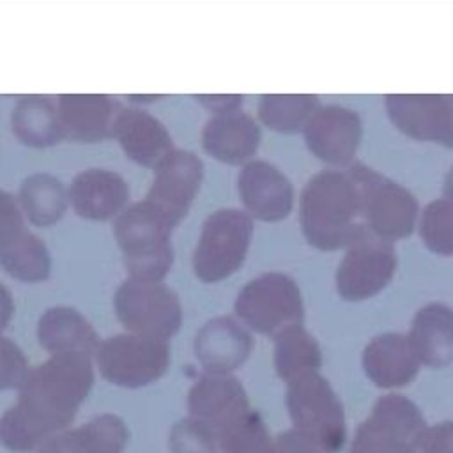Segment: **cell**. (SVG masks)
<instances>
[{
  "label": "cell",
  "instance_id": "9",
  "mask_svg": "<svg viewBox=\"0 0 453 453\" xmlns=\"http://www.w3.org/2000/svg\"><path fill=\"white\" fill-rule=\"evenodd\" d=\"M170 365L166 340L142 334H115L101 342L97 366L101 375L120 388L136 389L161 379Z\"/></svg>",
  "mask_w": 453,
  "mask_h": 453
},
{
  "label": "cell",
  "instance_id": "23",
  "mask_svg": "<svg viewBox=\"0 0 453 453\" xmlns=\"http://www.w3.org/2000/svg\"><path fill=\"white\" fill-rule=\"evenodd\" d=\"M407 338L419 365L432 368L449 365L453 361V310L441 303L423 306L414 315Z\"/></svg>",
  "mask_w": 453,
  "mask_h": 453
},
{
  "label": "cell",
  "instance_id": "30",
  "mask_svg": "<svg viewBox=\"0 0 453 453\" xmlns=\"http://www.w3.org/2000/svg\"><path fill=\"white\" fill-rule=\"evenodd\" d=\"M319 108V97L310 94H265L258 101L260 120L281 133L304 129L306 122Z\"/></svg>",
  "mask_w": 453,
  "mask_h": 453
},
{
  "label": "cell",
  "instance_id": "35",
  "mask_svg": "<svg viewBox=\"0 0 453 453\" xmlns=\"http://www.w3.org/2000/svg\"><path fill=\"white\" fill-rule=\"evenodd\" d=\"M27 230L18 200L0 189V250L11 244Z\"/></svg>",
  "mask_w": 453,
  "mask_h": 453
},
{
  "label": "cell",
  "instance_id": "15",
  "mask_svg": "<svg viewBox=\"0 0 453 453\" xmlns=\"http://www.w3.org/2000/svg\"><path fill=\"white\" fill-rule=\"evenodd\" d=\"M239 195L248 212L262 221L288 216L294 203L290 180L267 161H248L239 173Z\"/></svg>",
  "mask_w": 453,
  "mask_h": 453
},
{
  "label": "cell",
  "instance_id": "18",
  "mask_svg": "<svg viewBox=\"0 0 453 453\" xmlns=\"http://www.w3.org/2000/svg\"><path fill=\"white\" fill-rule=\"evenodd\" d=\"M113 136L134 163L156 166L173 150L165 124L140 108H119L113 120Z\"/></svg>",
  "mask_w": 453,
  "mask_h": 453
},
{
  "label": "cell",
  "instance_id": "38",
  "mask_svg": "<svg viewBox=\"0 0 453 453\" xmlns=\"http://www.w3.org/2000/svg\"><path fill=\"white\" fill-rule=\"evenodd\" d=\"M207 108H211L214 113H225V111H234L241 110L242 96H234V94H207V96H196Z\"/></svg>",
  "mask_w": 453,
  "mask_h": 453
},
{
  "label": "cell",
  "instance_id": "11",
  "mask_svg": "<svg viewBox=\"0 0 453 453\" xmlns=\"http://www.w3.org/2000/svg\"><path fill=\"white\" fill-rule=\"evenodd\" d=\"M347 251L336 269V290L347 301H363L379 294L395 276L396 251L368 228L345 246Z\"/></svg>",
  "mask_w": 453,
  "mask_h": 453
},
{
  "label": "cell",
  "instance_id": "28",
  "mask_svg": "<svg viewBox=\"0 0 453 453\" xmlns=\"http://www.w3.org/2000/svg\"><path fill=\"white\" fill-rule=\"evenodd\" d=\"M67 198L62 182L50 173L28 175L18 193L21 211L37 226L57 223L65 212Z\"/></svg>",
  "mask_w": 453,
  "mask_h": 453
},
{
  "label": "cell",
  "instance_id": "8",
  "mask_svg": "<svg viewBox=\"0 0 453 453\" xmlns=\"http://www.w3.org/2000/svg\"><path fill=\"white\" fill-rule=\"evenodd\" d=\"M234 310L246 326L262 334H278L301 324L304 317L299 287L283 273H265L246 283Z\"/></svg>",
  "mask_w": 453,
  "mask_h": 453
},
{
  "label": "cell",
  "instance_id": "14",
  "mask_svg": "<svg viewBox=\"0 0 453 453\" xmlns=\"http://www.w3.org/2000/svg\"><path fill=\"white\" fill-rule=\"evenodd\" d=\"M308 149L329 165H350L361 140V119L356 110L326 104L319 106L304 126Z\"/></svg>",
  "mask_w": 453,
  "mask_h": 453
},
{
  "label": "cell",
  "instance_id": "26",
  "mask_svg": "<svg viewBox=\"0 0 453 453\" xmlns=\"http://www.w3.org/2000/svg\"><path fill=\"white\" fill-rule=\"evenodd\" d=\"M14 134L30 147H48L64 136L57 104L42 96L21 97L11 115Z\"/></svg>",
  "mask_w": 453,
  "mask_h": 453
},
{
  "label": "cell",
  "instance_id": "4",
  "mask_svg": "<svg viewBox=\"0 0 453 453\" xmlns=\"http://www.w3.org/2000/svg\"><path fill=\"white\" fill-rule=\"evenodd\" d=\"M287 409L294 428L319 453H338L343 448V409L336 393L319 372H308L287 382Z\"/></svg>",
  "mask_w": 453,
  "mask_h": 453
},
{
  "label": "cell",
  "instance_id": "1",
  "mask_svg": "<svg viewBox=\"0 0 453 453\" xmlns=\"http://www.w3.org/2000/svg\"><path fill=\"white\" fill-rule=\"evenodd\" d=\"M94 384L88 354H51L30 370L18 402L0 418V442L16 453H30L74 421Z\"/></svg>",
  "mask_w": 453,
  "mask_h": 453
},
{
  "label": "cell",
  "instance_id": "5",
  "mask_svg": "<svg viewBox=\"0 0 453 453\" xmlns=\"http://www.w3.org/2000/svg\"><path fill=\"white\" fill-rule=\"evenodd\" d=\"M347 172L359 191L363 225L391 242L407 237L419 214L414 195L363 163H350Z\"/></svg>",
  "mask_w": 453,
  "mask_h": 453
},
{
  "label": "cell",
  "instance_id": "3",
  "mask_svg": "<svg viewBox=\"0 0 453 453\" xmlns=\"http://www.w3.org/2000/svg\"><path fill=\"white\" fill-rule=\"evenodd\" d=\"M173 226L145 200L126 207L115 218L113 234L129 278L161 281L166 276L173 262L170 242Z\"/></svg>",
  "mask_w": 453,
  "mask_h": 453
},
{
  "label": "cell",
  "instance_id": "29",
  "mask_svg": "<svg viewBox=\"0 0 453 453\" xmlns=\"http://www.w3.org/2000/svg\"><path fill=\"white\" fill-rule=\"evenodd\" d=\"M0 265L16 280L42 281L50 276L51 258L46 244L28 228L0 250Z\"/></svg>",
  "mask_w": 453,
  "mask_h": 453
},
{
  "label": "cell",
  "instance_id": "21",
  "mask_svg": "<svg viewBox=\"0 0 453 453\" xmlns=\"http://www.w3.org/2000/svg\"><path fill=\"white\" fill-rule=\"evenodd\" d=\"M57 110L64 136L74 142H99L113 136V120L119 111L113 97L103 94L58 96Z\"/></svg>",
  "mask_w": 453,
  "mask_h": 453
},
{
  "label": "cell",
  "instance_id": "32",
  "mask_svg": "<svg viewBox=\"0 0 453 453\" xmlns=\"http://www.w3.org/2000/svg\"><path fill=\"white\" fill-rule=\"evenodd\" d=\"M425 246L437 255H453V200L437 198L426 203L418 219Z\"/></svg>",
  "mask_w": 453,
  "mask_h": 453
},
{
  "label": "cell",
  "instance_id": "13",
  "mask_svg": "<svg viewBox=\"0 0 453 453\" xmlns=\"http://www.w3.org/2000/svg\"><path fill=\"white\" fill-rule=\"evenodd\" d=\"M384 106L403 134L453 147V96L389 94L384 97Z\"/></svg>",
  "mask_w": 453,
  "mask_h": 453
},
{
  "label": "cell",
  "instance_id": "6",
  "mask_svg": "<svg viewBox=\"0 0 453 453\" xmlns=\"http://www.w3.org/2000/svg\"><path fill=\"white\" fill-rule=\"evenodd\" d=\"M253 234L251 218L237 209H219L207 216L193 253L195 274L216 283L234 274L246 258Z\"/></svg>",
  "mask_w": 453,
  "mask_h": 453
},
{
  "label": "cell",
  "instance_id": "2",
  "mask_svg": "<svg viewBox=\"0 0 453 453\" xmlns=\"http://www.w3.org/2000/svg\"><path fill=\"white\" fill-rule=\"evenodd\" d=\"M299 223L304 237L319 250L345 248L359 230V191L345 170H324L313 175L301 191Z\"/></svg>",
  "mask_w": 453,
  "mask_h": 453
},
{
  "label": "cell",
  "instance_id": "12",
  "mask_svg": "<svg viewBox=\"0 0 453 453\" xmlns=\"http://www.w3.org/2000/svg\"><path fill=\"white\" fill-rule=\"evenodd\" d=\"M202 179V159L193 152L173 149L154 166V180L145 202L177 225L188 214Z\"/></svg>",
  "mask_w": 453,
  "mask_h": 453
},
{
  "label": "cell",
  "instance_id": "25",
  "mask_svg": "<svg viewBox=\"0 0 453 453\" xmlns=\"http://www.w3.org/2000/svg\"><path fill=\"white\" fill-rule=\"evenodd\" d=\"M37 340L51 354L97 352L101 338L92 324L74 308L53 306L37 322Z\"/></svg>",
  "mask_w": 453,
  "mask_h": 453
},
{
  "label": "cell",
  "instance_id": "39",
  "mask_svg": "<svg viewBox=\"0 0 453 453\" xmlns=\"http://www.w3.org/2000/svg\"><path fill=\"white\" fill-rule=\"evenodd\" d=\"M14 315V301L11 290L0 283V333L7 327Z\"/></svg>",
  "mask_w": 453,
  "mask_h": 453
},
{
  "label": "cell",
  "instance_id": "17",
  "mask_svg": "<svg viewBox=\"0 0 453 453\" xmlns=\"http://www.w3.org/2000/svg\"><path fill=\"white\" fill-rule=\"evenodd\" d=\"M189 414L205 421L218 432L250 411L248 395L239 379L232 375H203L188 393Z\"/></svg>",
  "mask_w": 453,
  "mask_h": 453
},
{
  "label": "cell",
  "instance_id": "34",
  "mask_svg": "<svg viewBox=\"0 0 453 453\" xmlns=\"http://www.w3.org/2000/svg\"><path fill=\"white\" fill-rule=\"evenodd\" d=\"M28 373L30 370L23 350L12 340L0 336V391L19 389Z\"/></svg>",
  "mask_w": 453,
  "mask_h": 453
},
{
  "label": "cell",
  "instance_id": "36",
  "mask_svg": "<svg viewBox=\"0 0 453 453\" xmlns=\"http://www.w3.org/2000/svg\"><path fill=\"white\" fill-rule=\"evenodd\" d=\"M419 449L421 453H453V421L426 428Z\"/></svg>",
  "mask_w": 453,
  "mask_h": 453
},
{
  "label": "cell",
  "instance_id": "16",
  "mask_svg": "<svg viewBox=\"0 0 453 453\" xmlns=\"http://www.w3.org/2000/svg\"><path fill=\"white\" fill-rule=\"evenodd\" d=\"M193 349L207 373L226 375L250 357L253 338L232 317H218L198 331Z\"/></svg>",
  "mask_w": 453,
  "mask_h": 453
},
{
  "label": "cell",
  "instance_id": "27",
  "mask_svg": "<svg viewBox=\"0 0 453 453\" xmlns=\"http://www.w3.org/2000/svg\"><path fill=\"white\" fill-rule=\"evenodd\" d=\"M322 354L315 338L301 326L294 324L274 334V366L283 380H292L303 373L317 372Z\"/></svg>",
  "mask_w": 453,
  "mask_h": 453
},
{
  "label": "cell",
  "instance_id": "20",
  "mask_svg": "<svg viewBox=\"0 0 453 453\" xmlns=\"http://www.w3.org/2000/svg\"><path fill=\"white\" fill-rule=\"evenodd\" d=\"M258 143V124L241 110L214 113L202 131L205 152L228 165L246 163L257 152Z\"/></svg>",
  "mask_w": 453,
  "mask_h": 453
},
{
  "label": "cell",
  "instance_id": "37",
  "mask_svg": "<svg viewBox=\"0 0 453 453\" xmlns=\"http://www.w3.org/2000/svg\"><path fill=\"white\" fill-rule=\"evenodd\" d=\"M273 453H319L317 448L296 428L281 432L273 439Z\"/></svg>",
  "mask_w": 453,
  "mask_h": 453
},
{
  "label": "cell",
  "instance_id": "33",
  "mask_svg": "<svg viewBox=\"0 0 453 453\" xmlns=\"http://www.w3.org/2000/svg\"><path fill=\"white\" fill-rule=\"evenodd\" d=\"M218 448L214 428L193 416L180 419L170 430L172 453H218Z\"/></svg>",
  "mask_w": 453,
  "mask_h": 453
},
{
  "label": "cell",
  "instance_id": "24",
  "mask_svg": "<svg viewBox=\"0 0 453 453\" xmlns=\"http://www.w3.org/2000/svg\"><path fill=\"white\" fill-rule=\"evenodd\" d=\"M129 430L115 414H101L80 428L50 437L39 453H122Z\"/></svg>",
  "mask_w": 453,
  "mask_h": 453
},
{
  "label": "cell",
  "instance_id": "7",
  "mask_svg": "<svg viewBox=\"0 0 453 453\" xmlns=\"http://www.w3.org/2000/svg\"><path fill=\"white\" fill-rule=\"evenodd\" d=\"M115 313L134 334L168 340L182 324L177 294L161 281L127 278L115 292Z\"/></svg>",
  "mask_w": 453,
  "mask_h": 453
},
{
  "label": "cell",
  "instance_id": "40",
  "mask_svg": "<svg viewBox=\"0 0 453 453\" xmlns=\"http://www.w3.org/2000/svg\"><path fill=\"white\" fill-rule=\"evenodd\" d=\"M444 193H446V198L453 200V166H451L449 173L446 175V182H444Z\"/></svg>",
  "mask_w": 453,
  "mask_h": 453
},
{
  "label": "cell",
  "instance_id": "22",
  "mask_svg": "<svg viewBox=\"0 0 453 453\" xmlns=\"http://www.w3.org/2000/svg\"><path fill=\"white\" fill-rule=\"evenodd\" d=\"M363 368L379 388H396L416 377L419 361L407 336L386 333L375 336L365 347Z\"/></svg>",
  "mask_w": 453,
  "mask_h": 453
},
{
  "label": "cell",
  "instance_id": "19",
  "mask_svg": "<svg viewBox=\"0 0 453 453\" xmlns=\"http://www.w3.org/2000/svg\"><path fill=\"white\" fill-rule=\"evenodd\" d=\"M69 200L81 218L108 219L124 211L129 200V188L117 172L88 168L73 179Z\"/></svg>",
  "mask_w": 453,
  "mask_h": 453
},
{
  "label": "cell",
  "instance_id": "10",
  "mask_svg": "<svg viewBox=\"0 0 453 453\" xmlns=\"http://www.w3.org/2000/svg\"><path fill=\"white\" fill-rule=\"evenodd\" d=\"M425 430V419L411 400L386 395L359 425L350 453H418Z\"/></svg>",
  "mask_w": 453,
  "mask_h": 453
},
{
  "label": "cell",
  "instance_id": "31",
  "mask_svg": "<svg viewBox=\"0 0 453 453\" xmlns=\"http://www.w3.org/2000/svg\"><path fill=\"white\" fill-rule=\"evenodd\" d=\"M216 437L221 453H273V439L253 409L219 428Z\"/></svg>",
  "mask_w": 453,
  "mask_h": 453
}]
</instances>
